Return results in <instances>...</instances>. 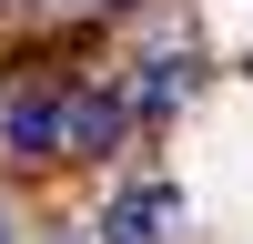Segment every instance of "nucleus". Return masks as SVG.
I'll list each match as a JSON object with an SVG mask.
<instances>
[{
  "mask_svg": "<svg viewBox=\"0 0 253 244\" xmlns=\"http://www.w3.org/2000/svg\"><path fill=\"white\" fill-rule=\"evenodd\" d=\"M0 132H10V153L51 163V153H61V102H51V92H20L10 112H0Z\"/></svg>",
  "mask_w": 253,
  "mask_h": 244,
  "instance_id": "nucleus-1",
  "label": "nucleus"
},
{
  "mask_svg": "<svg viewBox=\"0 0 253 244\" xmlns=\"http://www.w3.org/2000/svg\"><path fill=\"white\" fill-rule=\"evenodd\" d=\"M112 132H122V102H101V92H71V102H61V153H101Z\"/></svg>",
  "mask_w": 253,
  "mask_h": 244,
  "instance_id": "nucleus-2",
  "label": "nucleus"
},
{
  "mask_svg": "<svg viewBox=\"0 0 253 244\" xmlns=\"http://www.w3.org/2000/svg\"><path fill=\"white\" fill-rule=\"evenodd\" d=\"M152 224H172V193H162V183H142V193H122V203H112L101 244H152Z\"/></svg>",
  "mask_w": 253,
  "mask_h": 244,
  "instance_id": "nucleus-3",
  "label": "nucleus"
},
{
  "mask_svg": "<svg viewBox=\"0 0 253 244\" xmlns=\"http://www.w3.org/2000/svg\"><path fill=\"white\" fill-rule=\"evenodd\" d=\"M0 244H10V224H0Z\"/></svg>",
  "mask_w": 253,
  "mask_h": 244,
  "instance_id": "nucleus-4",
  "label": "nucleus"
}]
</instances>
